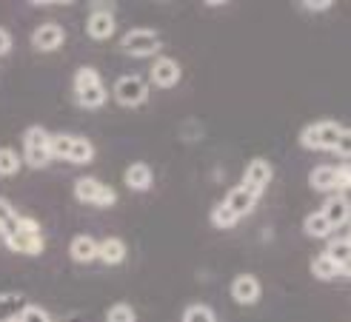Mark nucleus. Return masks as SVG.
I'll return each instance as SVG.
<instances>
[{
	"label": "nucleus",
	"mask_w": 351,
	"mask_h": 322,
	"mask_svg": "<svg viewBox=\"0 0 351 322\" xmlns=\"http://www.w3.org/2000/svg\"><path fill=\"white\" fill-rule=\"evenodd\" d=\"M23 308H26L23 294H17V291H6V294H0V322L17 319V314H21Z\"/></svg>",
	"instance_id": "obj_21"
},
{
	"label": "nucleus",
	"mask_w": 351,
	"mask_h": 322,
	"mask_svg": "<svg viewBox=\"0 0 351 322\" xmlns=\"http://www.w3.org/2000/svg\"><path fill=\"white\" fill-rule=\"evenodd\" d=\"M308 268H311V277H314V280H320V282H331V280H337V277H340V268L331 262L326 254H317V257L311 260Z\"/></svg>",
	"instance_id": "obj_23"
},
{
	"label": "nucleus",
	"mask_w": 351,
	"mask_h": 322,
	"mask_svg": "<svg viewBox=\"0 0 351 322\" xmlns=\"http://www.w3.org/2000/svg\"><path fill=\"white\" fill-rule=\"evenodd\" d=\"M149 77L157 88H174L183 77V69L174 58H157L149 69Z\"/></svg>",
	"instance_id": "obj_9"
},
{
	"label": "nucleus",
	"mask_w": 351,
	"mask_h": 322,
	"mask_svg": "<svg viewBox=\"0 0 351 322\" xmlns=\"http://www.w3.org/2000/svg\"><path fill=\"white\" fill-rule=\"evenodd\" d=\"M66 160H69V163H77V166L92 163V160H95V146H92V140L72 134V146H69Z\"/></svg>",
	"instance_id": "obj_20"
},
{
	"label": "nucleus",
	"mask_w": 351,
	"mask_h": 322,
	"mask_svg": "<svg viewBox=\"0 0 351 322\" xmlns=\"http://www.w3.org/2000/svg\"><path fill=\"white\" fill-rule=\"evenodd\" d=\"M106 322H137V314L129 302H114L106 311Z\"/></svg>",
	"instance_id": "obj_27"
},
{
	"label": "nucleus",
	"mask_w": 351,
	"mask_h": 322,
	"mask_svg": "<svg viewBox=\"0 0 351 322\" xmlns=\"http://www.w3.org/2000/svg\"><path fill=\"white\" fill-rule=\"evenodd\" d=\"M114 100L123 106V109H137L149 100V83L137 75H126L114 83Z\"/></svg>",
	"instance_id": "obj_6"
},
{
	"label": "nucleus",
	"mask_w": 351,
	"mask_h": 322,
	"mask_svg": "<svg viewBox=\"0 0 351 322\" xmlns=\"http://www.w3.org/2000/svg\"><path fill=\"white\" fill-rule=\"evenodd\" d=\"M75 197L86 206H97V208H109L117 203L114 188H109L106 183L95 180V177H77L75 180Z\"/></svg>",
	"instance_id": "obj_4"
},
{
	"label": "nucleus",
	"mask_w": 351,
	"mask_h": 322,
	"mask_svg": "<svg viewBox=\"0 0 351 322\" xmlns=\"http://www.w3.org/2000/svg\"><path fill=\"white\" fill-rule=\"evenodd\" d=\"M223 203L229 206V211L240 220V217H245V214H252V211H254L257 197H254L249 188L234 186V188H229V194H226V200H223Z\"/></svg>",
	"instance_id": "obj_13"
},
{
	"label": "nucleus",
	"mask_w": 351,
	"mask_h": 322,
	"mask_svg": "<svg viewBox=\"0 0 351 322\" xmlns=\"http://www.w3.org/2000/svg\"><path fill=\"white\" fill-rule=\"evenodd\" d=\"M75 97H77V106H83V109H100V106H106L109 92L103 86L97 69L80 66L75 71Z\"/></svg>",
	"instance_id": "obj_2"
},
{
	"label": "nucleus",
	"mask_w": 351,
	"mask_h": 322,
	"mask_svg": "<svg viewBox=\"0 0 351 322\" xmlns=\"http://www.w3.org/2000/svg\"><path fill=\"white\" fill-rule=\"evenodd\" d=\"M351 186V171H348V166H337V186H335V191H346Z\"/></svg>",
	"instance_id": "obj_30"
},
{
	"label": "nucleus",
	"mask_w": 351,
	"mask_h": 322,
	"mask_svg": "<svg viewBox=\"0 0 351 322\" xmlns=\"http://www.w3.org/2000/svg\"><path fill=\"white\" fill-rule=\"evenodd\" d=\"M9 322H14V319H9Z\"/></svg>",
	"instance_id": "obj_33"
},
{
	"label": "nucleus",
	"mask_w": 351,
	"mask_h": 322,
	"mask_svg": "<svg viewBox=\"0 0 351 322\" xmlns=\"http://www.w3.org/2000/svg\"><path fill=\"white\" fill-rule=\"evenodd\" d=\"M320 214L328 220L331 228H343V225H348V220H351V206H348V200H346L343 194H337V197H331V200L323 206Z\"/></svg>",
	"instance_id": "obj_14"
},
{
	"label": "nucleus",
	"mask_w": 351,
	"mask_h": 322,
	"mask_svg": "<svg viewBox=\"0 0 351 322\" xmlns=\"http://www.w3.org/2000/svg\"><path fill=\"white\" fill-rule=\"evenodd\" d=\"M9 51H12V34H9V29L0 26V58L9 55Z\"/></svg>",
	"instance_id": "obj_32"
},
{
	"label": "nucleus",
	"mask_w": 351,
	"mask_h": 322,
	"mask_svg": "<svg viewBox=\"0 0 351 322\" xmlns=\"http://www.w3.org/2000/svg\"><path fill=\"white\" fill-rule=\"evenodd\" d=\"M300 146L308 151H335L340 157H348V129L337 126L335 120L308 123L300 132Z\"/></svg>",
	"instance_id": "obj_1"
},
{
	"label": "nucleus",
	"mask_w": 351,
	"mask_h": 322,
	"mask_svg": "<svg viewBox=\"0 0 351 322\" xmlns=\"http://www.w3.org/2000/svg\"><path fill=\"white\" fill-rule=\"evenodd\" d=\"M14 322H51V317L43 308H38V306H26L21 314H17Z\"/></svg>",
	"instance_id": "obj_29"
},
{
	"label": "nucleus",
	"mask_w": 351,
	"mask_h": 322,
	"mask_svg": "<svg viewBox=\"0 0 351 322\" xmlns=\"http://www.w3.org/2000/svg\"><path fill=\"white\" fill-rule=\"evenodd\" d=\"M14 228H17V211L6 197H0V237L6 240L9 234H14Z\"/></svg>",
	"instance_id": "obj_24"
},
{
	"label": "nucleus",
	"mask_w": 351,
	"mask_h": 322,
	"mask_svg": "<svg viewBox=\"0 0 351 322\" xmlns=\"http://www.w3.org/2000/svg\"><path fill=\"white\" fill-rule=\"evenodd\" d=\"M49 132L43 126H29L23 132V163L32 169H46L49 166Z\"/></svg>",
	"instance_id": "obj_3"
},
{
	"label": "nucleus",
	"mask_w": 351,
	"mask_h": 322,
	"mask_svg": "<svg viewBox=\"0 0 351 322\" xmlns=\"http://www.w3.org/2000/svg\"><path fill=\"white\" fill-rule=\"evenodd\" d=\"M97 260L103 265H120L123 260H126V243H123L120 237H106L97 243Z\"/></svg>",
	"instance_id": "obj_15"
},
{
	"label": "nucleus",
	"mask_w": 351,
	"mask_h": 322,
	"mask_svg": "<svg viewBox=\"0 0 351 322\" xmlns=\"http://www.w3.org/2000/svg\"><path fill=\"white\" fill-rule=\"evenodd\" d=\"M66 40V32L60 23H40L32 32V46L38 51H58Z\"/></svg>",
	"instance_id": "obj_10"
},
{
	"label": "nucleus",
	"mask_w": 351,
	"mask_h": 322,
	"mask_svg": "<svg viewBox=\"0 0 351 322\" xmlns=\"http://www.w3.org/2000/svg\"><path fill=\"white\" fill-rule=\"evenodd\" d=\"M326 257L340 268V274H343V277H348V271H351V265H348V257H351V240H348V237L331 240L328 248H326Z\"/></svg>",
	"instance_id": "obj_17"
},
{
	"label": "nucleus",
	"mask_w": 351,
	"mask_h": 322,
	"mask_svg": "<svg viewBox=\"0 0 351 322\" xmlns=\"http://www.w3.org/2000/svg\"><path fill=\"white\" fill-rule=\"evenodd\" d=\"M123 180H126V186L132 191H149L152 183H154V174H152V166L146 163H132L126 169V174H123Z\"/></svg>",
	"instance_id": "obj_16"
},
{
	"label": "nucleus",
	"mask_w": 351,
	"mask_h": 322,
	"mask_svg": "<svg viewBox=\"0 0 351 322\" xmlns=\"http://www.w3.org/2000/svg\"><path fill=\"white\" fill-rule=\"evenodd\" d=\"M157 49H160V34L152 29H132L120 38V51L132 58H152Z\"/></svg>",
	"instance_id": "obj_5"
},
{
	"label": "nucleus",
	"mask_w": 351,
	"mask_h": 322,
	"mask_svg": "<svg viewBox=\"0 0 351 322\" xmlns=\"http://www.w3.org/2000/svg\"><path fill=\"white\" fill-rule=\"evenodd\" d=\"M183 322H217V314L208 306H189L183 311Z\"/></svg>",
	"instance_id": "obj_28"
},
{
	"label": "nucleus",
	"mask_w": 351,
	"mask_h": 322,
	"mask_svg": "<svg viewBox=\"0 0 351 322\" xmlns=\"http://www.w3.org/2000/svg\"><path fill=\"white\" fill-rule=\"evenodd\" d=\"M303 231H306L308 237H314V240H326V237H331V234H335V228L328 225V220L323 217L320 211L308 214V217L303 220Z\"/></svg>",
	"instance_id": "obj_22"
},
{
	"label": "nucleus",
	"mask_w": 351,
	"mask_h": 322,
	"mask_svg": "<svg viewBox=\"0 0 351 322\" xmlns=\"http://www.w3.org/2000/svg\"><path fill=\"white\" fill-rule=\"evenodd\" d=\"M271 177H274V169L266 157H254L245 163V171H243V188H249L257 200H260V194L266 191V186L271 183Z\"/></svg>",
	"instance_id": "obj_7"
},
{
	"label": "nucleus",
	"mask_w": 351,
	"mask_h": 322,
	"mask_svg": "<svg viewBox=\"0 0 351 322\" xmlns=\"http://www.w3.org/2000/svg\"><path fill=\"white\" fill-rule=\"evenodd\" d=\"M114 29H117V23L109 9H95L89 14V21H86V34H89L92 40H109Z\"/></svg>",
	"instance_id": "obj_11"
},
{
	"label": "nucleus",
	"mask_w": 351,
	"mask_h": 322,
	"mask_svg": "<svg viewBox=\"0 0 351 322\" xmlns=\"http://www.w3.org/2000/svg\"><path fill=\"white\" fill-rule=\"evenodd\" d=\"M263 288H260V280L254 274H237L234 282H232V297L234 302H240V306H254V302L260 299Z\"/></svg>",
	"instance_id": "obj_12"
},
{
	"label": "nucleus",
	"mask_w": 351,
	"mask_h": 322,
	"mask_svg": "<svg viewBox=\"0 0 351 322\" xmlns=\"http://www.w3.org/2000/svg\"><path fill=\"white\" fill-rule=\"evenodd\" d=\"M237 223H240V220L229 211V206H226V203H217V206L212 208V225H215V228H226V231H229V228H234Z\"/></svg>",
	"instance_id": "obj_26"
},
{
	"label": "nucleus",
	"mask_w": 351,
	"mask_h": 322,
	"mask_svg": "<svg viewBox=\"0 0 351 322\" xmlns=\"http://www.w3.org/2000/svg\"><path fill=\"white\" fill-rule=\"evenodd\" d=\"M308 186L314 191H335L337 186V166H314L308 174Z\"/></svg>",
	"instance_id": "obj_19"
},
{
	"label": "nucleus",
	"mask_w": 351,
	"mask_h": 322,
	"mask_svg": "<svg viewBox=\"0 0 351 322\" xmlns=\"http://www.w3.org/2000/svg\"><path fill=\"white\" fill-rule=\"evenodd\" d=\"M9 251L14 254H23V257H38L43 254L46 240H43V231H23V228H14V234L6 237Z\"/></svg>",
	"instance_id": "obj_8"
},
{
	"label": "nucleus",
	"mask_w": 351,
	"mask_h": 322,
	"mask_svg": "<svg viewBox=\"0 0 351 322\" xmlns=\"http://www.w3.org/2000/svg\"><path fill=\"white\" fill-rule=\"evenodd\" d=\"M23 160L14 149H0V177H14L21 171Z\"/></svg>",
	"instance_id": "obj_25"
},
{
	"label": "nucleus",
	"mask_w": 351,
	"mask_h": 322,
	"mask_svg": "<svg viewBox=\"0 0 351 322\" xmlns=\"http://www.w3.org/2000/svg\"><path fill=\"white\" fill-rule=\"evenodd\" d=\"M69 254H72L75 262H83V265L92 262V260H97V240L89 234H77L72 240V245H69Z\"/></svg>",
	"instance_id": "obj_18"
},
{
	"label": "nucleus",
	"mask_w": 351,
	"mask_h": 322,
	"mask_svg": "<svg viewBox=\"0 0 351 322\" xmlns=\"http://www.w3.org/2000/svg\"><path fill=\"white\" fill-rule=\"evenodd\" d=\"M300 6L308 9V12H328L335 3H331V0H306V3H300Z\"/></svg>",
	"instance_id": "obj_31"
}]
</instances>
